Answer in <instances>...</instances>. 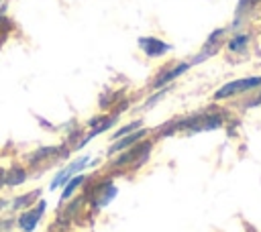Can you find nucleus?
<instances>
[{
    "mask_svg": "<svg viewBox=\"0 0 261 232\" xmlns=\"http://www.w3.org/2000/svg\"><path fill=\"white\" fill-rule=\"evenodd\" d=\"M151 149H153V140H141V142L133 144L130 149L118 153V157L112 161V167H116V169H120V167H130V169L141 167L149 159Z\"/></svg>",
    "mask_w": 261,
    "mask_h": 232,
    "instance_id": "nucleus-1",
    "label": "nucleus"
},
{
    "mask_svg": "<svg viewBox=\"0 0 261 232\" xmlns=\"http://www.w3.org/2000/svg\"><path fill=\"white\" fill-rule=\"evenodd\" d=\"M90 165V157L88 155H84V157H80V159H73V161H69L61 171H57V175L51 179V183H49V189L53 191V189H57V187H63L71 177H75V175H80L86 167Z\"/></svg>",
    "mask_w": 261,
    "mask_h": 232,
    "instance_id": "nucleus-2",
    "label": "nucleus"
},
{
    "mask_svg": "<svg viewBox=\"0 0 261 232\" xmlns=\"http://www.w3.org/2000/svg\"><path fill=\"white\" fill-rule=\"evenodd\" d=\"M124 106H126V102H122V106L118 108V110H114L112 114H106L104 116V120L98 124V126H94V128H90L88 132H86V136L84 138H80L75 144H73V151H80L82 147H86L92 138H96V136H100V134H104V132H108L116 122H118V118H120V114H122V110H124Z\"/></svg>",
    "mask_w": 261,
    "mask_h": 232,
    "instance_id": "nucleus-3",
    "label": "nucleus"
},
{
    "mask_svg": "<svg viewBox=\"0 0 261 232\" xmlns=\"http://www.w3.org/2000/svg\"><path fill=\"white\" fill-rule=\"evenodd\" d=\"M45 208H47V201L45 199H39L35 206H31L29 210H22L20 212V216L16 218V226L22 230V232H33L37 226H39V222H41V218H43V214H45Z\"/></svg>",
    "mask_w": 261,
    "mask_h": 232,
    "instance_id": "nucleus-4",
    "label": "nucleus"
},
{
    "mask_svg": "<svg viewBox=\"0 0 261 232\" xmlns=\"http://www.w3.org/2000/svg\"><path fill=\"white\" fill-rule=\"evenodd\" d=\"M261 85V77H243V79H234V81H228L224 83L222 88H218L214 92V100H226L230 96H237L241 92H247L251 88H257Z\"/></svg>",
    "mask_w": 261,
    "mask_h": 232,
    "instance_id": "nucleus-5",
    "label": "nucleus"
},
{
    "mask_svg": "<svg viewBox=\"0 0 261 232\" xmlns=\"http://www.w3.org/2000/svg\"><path fill=\"white\" fill-rule=\"evenodd\" d=\"M190 67H192V63H190V61H179V63H175V65H169V67L161 69V71L155 75V79L151 81V88H153V90L167 88L173 79H177L179 75H184Z\"/></svg>",
    "mask_w": 261,
    "mask_h": 232,
    "instance_id": "nucleus-6",
    "label": "nucleus"
},
{
    "mask_svg": "<svg viewBox=\"0 0 261 232\" xmlns=\"http://www.w3.org/2000/svg\"><path fill=\"white\" fill-rule=\"evenodd\" d=\"M116 193H118L116 185H114L110 179H104L102 183L96 185V189H94V193H92V208H94V210L106 208V206L116 197Z\"/></svg>",
    "mask_w": 261,
    "mask_h": 232,
    "instance_id": "nucleus-7",
    "label": "nucleus"
},
{
    "mask_svg": "<svg viewBox=\"0 0 261 232\" xmlns=\"http://www.w3.org/2000/svg\"><path fill=\"white\" fill-rule=\"evenodd\" d=\"M137 45L151 59H159V57H163L165 53L171 51V45L165 43V41H161V39H157V37H139Z\"/></svg>",
    "mask_w": 261,
    "mask_h": 232,
    "instance_id": "nucleus-8",
    "label": "nucleus"
},
{
    "mask_svg": "<svg viewBox=\"0 0 261 232\" xmlns=\"http://www.w3.org/2000/svg\"><path fill=\"white\" fill-rule=\"evenodd\" d=\"M147 134H149V130H147V128H139V130H135V132H130V134H126V136H122V138H118V140H112V144L108 147L106 155H108V157L118 155V153H122V151L130 149L133 144L141 142V140H143Z\"/></svg>",
    "mask_w": 261,
    "mask_h": 232,
    "instance_id": "nucleus-9",
    "label": "nucleus"
},
{
    "mask_svg": "<svg viewBox=\"0 0 261 232\" xmlns=\"http://www.w3.org/2000/svg\"><path fill=\"white\" fill-rule=\"evenodd\" d=\"M67 149H65V144H49V147H39L33 155H29V165H39V163H43V161H49V159H55V157H59V155H65L67 157Z\"/></svg>",
    "mask_w": 261,
    "mask_h": 232,
    "instance_id": "nucleus-10",
    "label": "nucleus"
},
{
    "mask_svg": "<svg viewBox=\"0 0 261 232\" xmlns=\"http://www.w3.org/2000/svg\"><path fill=\"white\" fill-rule=\"evenodd\" d=\"M41 199V189H35V191H27L22 195H16L10 204V210H29L31 206H35V201Z\"/></svg>",
    "mask_w": 261,
    "mask_h": 232,
    "instance_id": "nucleus-11",
    "label": "nucleus"
},
{
    "mask_svg": "<svg viewBox=\"0 0 261 232\" xmlns=\"http://www.w3.org/2000/svg\"><path fill=\"white\" fill-rule=\"evenodd\" d=\"M27 181V171L22 167H12L8 171H4V187H16V185H22Z\"/></svg>",
    "mask_w": 261,
    "mask_h": 232,
    "instance_id": "nucleus-12",
    "label": "nucleus"
},
{
    "mask_svg": "<svg viewBox=\"0 0 261 232\" xmlns=\"http://www.w3.org/2000/svg\"><path fill=\"white\" fill-rule=\"evenodd\" d=\"M86 183V175L84 173H80V175H75V177H71L65 185H63V191H61V197H59V201H65V199H69L71 195H73V191L80 187V185H84Z\"/></svg>",
    "mask_w": 261,
    "mask_h": 232,
    "instance_id": "nucleus-13",
    "label": "nucleus"
},
{
    "mask_svg": "<svg viewBox=\"0 0 261 232\" xmlns=\"http://www.w3.org/2000/svg\"><path fill=\"white\" fill-rule=\"evenodd\" d=\"M139 128H143V120H141V118H135V120H130L128 124L120 126V128L112 134V140H118V138H122V136H126V134H130V132H135V130H139Z\"/></svg>",
    "mask_w": 261,
    "mask_h": 232,
    "instance_id": "nucleus-14",
    "label": "nucleus"
},
{
    "mask_svg": "<svg viewBox=\"0 0 261 232\" xmlns=\"http://www.w3.org/2000/svg\"><path fill=\"white\" fill-rule=\"evenodd\" d=\"M167 92H169V85H167V88H161V90H157V92H155L153 96H149V98L145 100V104H143V108H145V110H149V108H153V106H155L157 102H161V100L165 98V94H167Z\"/></svg>",
    "mask_w": 261,
    "mask_h": 232,
    "instance_id": "nucleus-15",
    "label": "nucleus"
},
{
    "mask_svg": "<svg viewBox=\"0 0 261 232\" xmlns=\"http://www.w3.org/2000/svg\"><path fill=\"white\" fill-rule=\"evenodd\" d=\"M247 43H249V37H247V35H237V37L228 43V49H230V51H243Z\"/></svg>",
    "mask_w": 261,
    "mask_h": 232,
    "instance_id": "nucleus-16",
    "label": "nucleus"
},
{
    "mask_svg": "<svg viewBox=\"0 0 261 232\" xmlns=\"http://www.w3.org/2000/svg\"><path fill=\"white\" fill-rule=\"evenodd\" d=\"M104 116H106V114H96V116H92V118L86 122V126H88V128H94V126H98V124L104 120Z\"/></svg>",
    "mask_w": 261,
    "mask_h": 232,
    "instance_id": "nucleus-17",
    "label": "nucleus"
},
{
    "mask_svg": "<svg viewBox=\"0 0 261 232\" xmlns=\"http://www.w3.org/2000/svg\"><path fill=\"white\" fill-rule=\"evenodd\" d=\"M6 206H8V201H6V199H2V197H0V212H2V210H4V208H6Z\"/></svg>",
    "mask_w": 261,
    "mask_h": 232,
    "instance_id": "nucleus-18",
    "label": "nucleus"
}]
</instances>
